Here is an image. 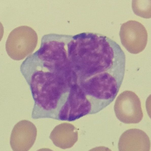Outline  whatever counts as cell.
I'll return each mask as SVG.
<instances>
[{"label":"cell","instance_id":"obj_1","mask_svg":"<svg viewBox=\"0 0 151 151\" xmlns=\"http://www.w3.org/2000/svg\"><path fill=\"white\" fill-rule=\"evenodd\" d=\"M38 41L37 34L32 28L27 26H20L9 33L6 43V50L11 58L21 60L33 52Z\"/></svg>","mask_w":151,"mask_h":151},{"label":"cell","instance_id":"obj_2","mask_svg":"<svg viewBox=\"0 0 151 151\" xmlns=\"http://www.w3.org/2000/svg\"><path fill=\"white\" fill-rule=\"evenodd\" d=\"M115 115L125 124H136L142 119L143 113L140 99L133 92L125 91L118 96L114 107Z\"/></svg>","mask_w":151,"mask_h":151},{"label":"cell","instance_id":"obj_3","mask_svg":"<svg viewBox=\"0 0 151 151\" xmlns=\"http://www.w3.org/2000/svg\"><path fill=\"white\" fill-rule=\"evenodd\" d=\"M119 35L122 44L131 53L138 54L146 46L147 30L144 26L137 21L130 20L123 24Z\"/></svg>","mask_w":151,"mask_h":151},{"label":"cell","instance_id":"obj_4","mask_svg":"<svg viewBox=\"0 0 151 151\" xmlns=\"http://www.w3.org/2000/svg\"><path fill=\"white\" fill-rule=\"evenodd\" d=\"M37 135V129L30 121L23 120L14 127L10 136V146L14 151H27L33 145Z\"/></svg>","mask_w":151,"mask_h":151},{"label":"cell","instance_id":"obj_5","mask_svg":"<svg viewBox=\"0 0 151 151\" xmlns=\"http://www.w3.org/2000/svg\"><path fill=\"white\" fill-rule=\"evenodd\" d=\"M150 141L147 134L137 129H128L121 136L118 144L119 151H149Z\"/></svg>","mask_w":151,"mask_h":151},{"label":"cell","instance_id":"obj_6","mask_svg":"<svg viewBox=\"0 0 151 151\" xmlns=\"http://www.w3.org/2000/svg\"><path fill=\"white\" fill-rule=\"evenodd\" d=\"M77 129L70 123H64L56 126L49 137L55 145L63 149L72 147L77 141Z\"/></svg>","mask_w":151,"mask_h":151},{"label":"cell","instance_id":"obj_7","mask_svg":"<svg viewBox=\"0 0 151 151\" xmlns=\"http://www.w3.org/2000/svg\"><path fill=\"white\" fill-rule=\"evenodd\" d=\"M146 1L133 0L132 8L134 13L144 18L151 17L150 3Z\"/></svg>","mask_w":151,"mask_h":151},{"label":"cell","instance_id":"obj_8","mask_svg":"<svg viewBox=\"0 0 151 151\" xmlns=\"http://www.w3.org/2000/svg\"><path fill=\"white\" fill-rule=\"evenodd\" d=\"M72 89L74 91H76L77 89V87L76 85H74L72 87Z\"/></svg>","mask_w":151,"mask_h":151}]
</instances>
